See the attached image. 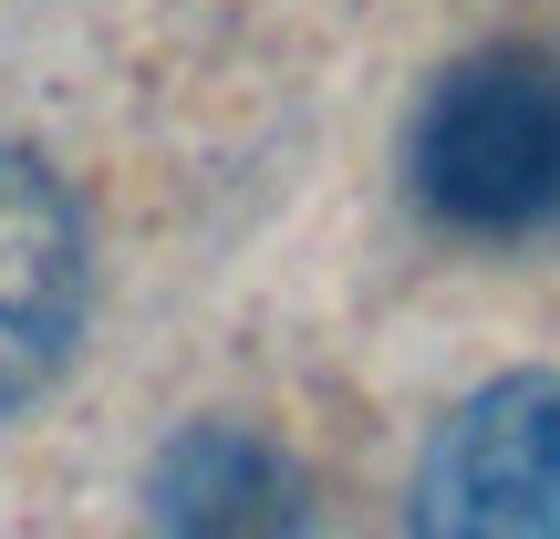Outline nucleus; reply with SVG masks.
Listing matches in <instances>:
<instances>
[{
    "label": "nucleus",
    "instance_id": "1",
    "mask_svg": "<svg viewBox=\"0 0 560 539\" xmlns=\"http://www.w3.org/2000/svg\"><path fill=\"white\" fill-rule=\"evenodd\" d=\"M405 177L416 208L478 239H520L560 219V52L540 42H488L425 83L405 125Z\"/></svg>",
    "mask_w": 560,
    "mask_h": 539
},
{
    "label": "nucleus",
    "instance_id": "2",
    "mask_svg": "<svg viewBox=\"0 0 560 539\" xmlns=\"http://www.w3.org/2000/svg\"><path fill=\"white\" fill-rule=\"evenodd\" d=\"M405 539H560V374H499L425 436Z\"/></svg>",
    "mask_w": 560,
    "mask_h": 539
},
{
    "label": "nucleus",
    "instance_id": "3",
    "mask_svg": "<svg viewBox=\"0 0 560 539\" xmlns=\"http://www.w3.org/2000/svg\"><path fill=\"white\" fill-rule=\"evenodd\" d=\"M83 291H94V239L62 177L21 145H0V415L62 374L83 332Z\"/></svg>",
    "mask_w": 560,
    "mask_h": 539
},
{
    "label": "nucleus",
    "instance_id": "4",
    "mask_svg": "<svg viewBox=\"0 0 560 539\" xmlns=\"http://www.w3.org/2000/svg\"><path fill=\"white\" fill-rule=\"evenodd\" d=\"M156 539H312V478L249 425H177L145 478Z\"/></svg>",
    "mask_w": 560,
    "mask_h": 539
}]
</instances>
